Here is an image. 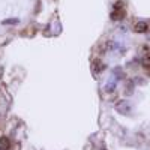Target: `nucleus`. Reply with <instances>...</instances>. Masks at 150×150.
I'll list each match as a JSON object with an SVG mask.
<instances>
[{
  "label": "nucleus",
  "mask_w": 150,
  "mask_h": 150,
  "mask_svg": "<svg viewBox=\"0 0 150 150\" xmlns=\"http://www.w3.org/2000/svg\"><path fill=\"white\" fill-rule=\"evenodd\" d=\"M147 30H149L147 23L140 21V23H137V24H135V32H137V33H146Z\"/></svg>",
  "instance_id": "nucleus-1"
},
{
  "label": "nucleus",
  "mask_w": 150,
  "mask_h": 150,
  "mask_svg": "<svg viewBox=\"0 0 150 150\" xmlns=\"http://www.w3.org/2000/svg\"><path fill=\"white\" fill-rule=\"evenodd\" d=\"M9 147H11L9 138L8 137H2L0 138V150H9Z\"/></svg>",
  "instance_id": "nucleus-2"
},
{
  "label": "nucleus",
  "mask_w": 150,
  "mask_h": 150,
  "mask_svg": "<svg viewBox=\"0 0 150 150\" xmlns=\"http://www.w3.org/2000/svg\"><path fill=\"white\" fill-rule=\"evenodd\" d=\"M125 17V11H114L111 14V20H122Z\"/></svg>",
  "instance_id": "nucleus-3"
},
{
  "label": "nucleus",
  "mask_w": 150,
  "mask_h": 150,
  "mask_svg": "<svg viewBox=\"0 0 150 150\" xmlns=\"http://www.w3.org/2000/svg\"><path fill=\"white\" fill-rule=\"evenodd\" d=\"M93 65H95V71H96V72H101V71L105 69V66H104L99 60H95V62H93Z\"/></svg>",
  "instance_id": "nucleus-4"
},
{
  "label": "nucleus",
  "mask_w": 150,
  "mask_h": 150,
  "mask_svg": "<svg viewBox=\"0 0 150 150\" xmlns=\"http://www.w3.org/2000/svg\"><path fill=\"white\" fill-rule=\"evenodd\" d=\"M143 65L147 68V66H150V51H147L144 56H143Z\"/></svg>",
  "instance_id": "nucleus-5"
},
{
  "label": "nucleus",
  "mask_w": 150,
  "mask_h": 150,
  "mask_svg": "<svg viewBox=\"0 0 150 150\" xmlns=\"http://www.w3.org/2000/svg\"><path fill=\"white\" fill-rule=\"evenodd\" d=\"M132 92H134V83L129 81V83H128V89L125 90V93H126V95H132Z\"/></svg>",
  "instance_id": "nucleus-6"
},
{
  "label": "nucleus",
  "mask_w": 150,
  "mask_h": 150,
  "mask_svg": "<svg viewBox=\"0 0 150 150\" xmlns=\"http://www.w3.org/2000/svg\"><path fill=\"white\" fill-rule=\"evenodd\" d=\"M114 11H125V9H123V2H122V0L116 2V5H114Z\"/></svg>",
  "instance_id": "nucleus-7"
},
{
  "label": "nucleus",
  "mask_w": 150,
  "mask_h": 150,
  "mask_svg": "<svg viewBox=\"0 0 150 150\" xmlns=\"http://www.w3.org/2000/svg\"><path fill=\"white\" fill-rule=\"evenodd\" d=\"M17 21H18V20H5L3 24H15Z\"/></svg>",
  "instance_id": "nucleus-8"
},
{
  "label": "nucleus",
  "mask_w": 150,
  "mask_h": 150,
  "mask_svg": "<svg viewBox=\"0 0 150 150\" xmlns=\"http://www.w3.org/2000/svg\"><path fill=\"white\" fill-rule=\"evenodd\" d=\"M146 69H147V74H149V75H150V66H147V68H146Z\"/></svg>",
  "instance_id": "nucleus-9"
},
{
  "label": "nucleus",
  "mask_w": 150,
  "mask_h": 150,
  "mask_svg": "<svg viewBox=\"0 0 150 150\" xmlns=\"http://www.w3.org/2000/svg\"><path fill=\"white\" fill-rule=\"evenodd\" d=\"M0 74H2V69H0Z\"/></svg>",
  "instance_id": "nucleus-10"
},
{
  "label": "nucleus",
  "mask_w": 150,
  "mask_h": 150,
  "mask_svg": "<svg viewBox=\"0 0 150 150\" xmlns=\"http://www.w3.org/2000/svg\"><path fill=\"white\" fill-rule=\"evenodd\" d=\"M104 150H105V149H104Z\"/></svg>",
  "instance_id": "nucleus-11"
}]
</instances>
